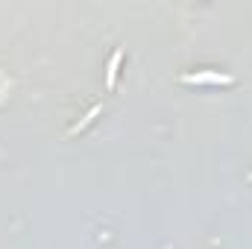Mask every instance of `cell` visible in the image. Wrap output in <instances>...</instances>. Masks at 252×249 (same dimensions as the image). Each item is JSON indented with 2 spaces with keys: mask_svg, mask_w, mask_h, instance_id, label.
Masks as SVG:
<instances>
[{
  "mask_svg": "<svg viewBox=\"0 0 252 249\" xmlns=\"http://www.w3.org/2000/svg\"><path fill=\"white\" fill-rule=\"evenodd\" d=\"M182 82H188V85H232L235 76L220 73V70H196V73H182Z\"/></svg>",
  "mask_w": 252,
  "mask_h": 249,
  "instance_id": "cell-1",
  "label": "cell"
},
{
  "mask_svg": "<svg viewBox=\"0 0 252 249\" xmlns=\"http://www.w3.org/2000/svg\"><path fill=\"white\" fill-rule=\"evenodd\" d=\"M100 112H103V106H91V109H88V112H85V118H82V121H79V124H76V126H70V135H76V132H79V129H85V126L91 124V121H94V118H97V115H100Z\"/></svg>",
  "mask_w": 252,
  "mask_h": 249,
  "instance_id": "cell-3",
  "label": "cell"
},
{
  "mask_svg": "<svg viewBox=\"0 0 252 249\" xmlns=\"http://www.w3.org/2000/svg\"><path fill=\"white\" fill-rule=\"evenodd\" d=\"M121 62H124V50H115L112 59H109V67H106V88L112 91L115 82H118V70H121Z\"/></svg>",
  "mask_w": 252,
  "mask_h": 249,
  "instance_id": "cell-2",
  "label": "cell"
}]
</instances>
